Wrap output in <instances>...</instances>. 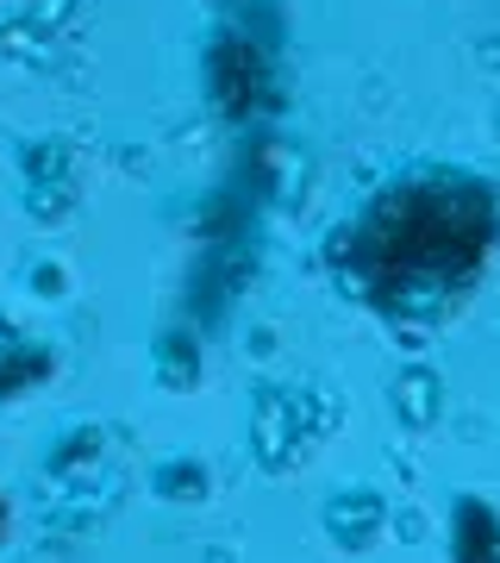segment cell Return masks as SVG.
<instances>
[{"mask_svg":"<svg viewBox=\"0 0 500 563\" xmlns=\"http://www.w3.org/2000/svg\"><path fill=\"white\" fill-rule=\"evenodd\" d=\"M488 239V207L463 188H420L369 225L381 282H444L469 269Z\"/></svg>","mask_w":500,"mask_h":563,"instance_id":"obj_1","label":"cell"}]
</instances>
